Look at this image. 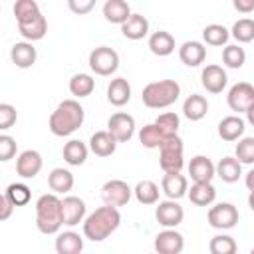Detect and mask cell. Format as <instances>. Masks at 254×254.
Wrapping results in <instances>:
<instances>
[{
	"instance_id": "cell-39",
	"label": "cell",
	"mask_w": 254,
	"mask_h": 254,
	"mask_svg": "<svg viewBox=\"0 0 254 254\" xmlns=\"http://www.w3.org/2000/svg\"><path fill=\"white\" fill-rule=\"evenodd\" d=\"M208 250L210 254H234L238 250L236 246V240L228 234H216L210 238L208 242Z\"/></svg>"
},
{
	"instance_id": "cell-51",
	"label": "cell",
	"mask_w": 254,
	"mask_h": 254,
	"mask_svg": "<svg viewBox=\"0 0 254 254\" xmlns=\"http://www.w3.org/2000/svg\"><path fill=\"white\" fill-rule=\"evenodd\" d=\"M248 206L254 210V190H250V194H248Z\"/></svg>"
},
{
	"instance_id": "cell-13",
	"label": "cell",
	"mask_w": 254,
	"mask_h": 254,
	"mask_svg": "<svg viewBox=\"0 0 254 254\" xmlns=\"http://www.w3.org/2000/svg\"><path fill=\"white\" fill-rule=\"evenodd\" d=\"M42 165H44L42 155L38 151H34V149H26L16 159V173L22 179H34L42 171Z\"/></svg>"
},
{
	"instance_id": "cell-7",
	"label": "cell",
	"mask_w": 254,
	"mask_h": 254,
	"mask_svg": "<svg viewBox=\"0 0 254 254\" xmlns=\"http://www.w3.org/2000/svg\"><path fill=\"white\" fill-rule=\"evenodd\" d=\"M238 208L232 202H218L214 206L208 208L206 212V220L212 228L216 230H230L236 226L238 222Z\"/></svg>"
},
{
	"instance_id": "cell-9",
	"label": "cell",
	"mask_w": 254,
	"mask_h": 254,
	"mask_svg": "<svg viewBox=\"0 0 254 254\" xmlns=\"http://www.w3.org/2000/svg\"><path fill=\"white\" fill-rule=\"evenodd\" d=\"M226 103L236 113H246V109L254 103V85L248 81H238L228 89Z\"/></svg>"
},
{
	"instance_id": "cell-27",
	"label": "cell",
	"mask_w": 254,
	"mask_h": 254,
	"mask_svg": "<svg viewBox=\"0 0 254 254\" xmlns=\"http://www.w3.org/2000/svg\"><path fill=\"white\" fill-rule=\"evenodd\" d=\"M183 113L189 121H200L206 113H208V101L204 95L198 93H190L185 101H183Z\"/></svg>"
},
{
	"instance_id": "cell-3",
	"label": "cell",
	"mask_w": 254,
	"mask_h": 254,
	"mask_svg": "<svg viewBox=\"0 0 254 254\" xmlns=\"http://www.w3.org/2000/svg\"><path fill=\"white\" fill-rule=\"evenodd\" d=\"M64 224L62 198L56 192H46L36 200V226L42 234H58Z\"/></svg>"
},
{
	"instance_id": "cell-34",
	"label": "cell",
	"mask_w": 254,
	"mask_h": 254,
	"mask_svg": "<svg viewBox=\"0 0 254 254\" xmlns=\"http://www.w3.org/2000/svg\"><path fill=\"white\" fill-rule=\"evenodd\" d=\"M159 187H157V183H153V181H149V179H145V181H139L137 185H135V189H133V194H135V198L141 202V204H157L159 202Z\"/></svg>"
},
{
	"instance_id": "cell-25",
	"label": "cell",
	"mask_w": 254,
	"mask_h": 254,
	"mask_svg": "<svg viewBox=\"0 0 254 254\" xmlns=\"http://www.w3.org/2000/svg\"><path fill=\"white\" fill-rule=\"evenodd\" d=\"M189 200L196 206H210L216 198V189L212 187V181L208 183H192L189 192H187Z\"/></svg>"
},
{
	"instance_id": "cell-29",
	"label": "cell",
	"mask_w": 254,
	"mask_h": 254,
	"mask_svg": "<svg viewBox=\"0 0 254 254\" xmlns=\"http://www.w3.org/2000/svg\"><path fill=\"white\" fill-rule=\"evenodd\" d=\"M149 50L159 56V58H165V56H171L175 52V38L165 32V30H159V32H153L149 36Z\"/></svg>"
},
{
	"instance_id": "cell-23",
	"label": "cell",
	"mask_w": 254,
	"mask_h": 254,
	"mask_svg": "<svg viewBox=\"0 0 254 254\" xmlns=\"http://www.w3.org/2000/svg\"><path fill=\"white\" fill-rule=\"evenodd\" d=\"M121 34L127 40H143L149 34V20L143 14H131L121 24Z\"/></svg>"
},
{
	"instance_id": "cell-21",
	"label": "cell",
	"mask_w": 254,
	"mask_h": 254,
	"mask_svg": "<svg viewBox=\"0 0 254 254\" xmlns=\"http://www.w3.org/2000/svg\"><path fill=\"white\" fill-rule=\"evenodd\" d=\"M18 32H20V36H22L24 40H28V42H38V40H42V38L46 36V32H48V20H46V16L40 12L36 18L28 20V22H20V24H18Z\"/></svg>"
},
{
	"instance_id": "cell-46",
	"label": "cell",
	"mask_w": 254,
	"mask_h": 254,
	"mask_svg": "<svg viewBox=\"0 0 254 254\" xmlns=\"http://www.w3.org/2000/svg\"><path fill=\"white\" fill-rule=\"evenodd\" d=\"M95 2L97 0H67V8L77 16H85L95 8Z\"/></svg>"
},
{
	"instance_id": "cell-16",
	"label": "cell",
	"mask_w": 254,
	"mask_h": 254,
	"mask_svg": "<svg viewBox=\"0 0 254 254\" xmlns=\"http://www.w3.org/2000/svg\"><path fill=\"white\" fill-rule=\"evenodd\" d=\"M62 218L65 226H75L85 220V202L79 196L62 198Z\"/></svg>"
},
{
	"instance_id": "cell-50",
	"label": "cell",
	"mask_w": 254,
	"mask_h": 254,
	"mask_svg": "<svg viewBox=\"0 0 254 254\" xmlns=\"http://www.w3.org/2000/svg\"><path fill=\"white\" fill-rule=\"evenodd\" d=\"M246 121H248V123L254 127V103H252V105L246 109Z\"/></svg>"
},
{
	"instance_id": "cell-2",
	"label": "cell",
	"mask_w": 254,
	"mask_h": 254,
	"mask_svg": "<svg viewBox=\"0 0 254 254\" xmlns=\"http://www.w3.org/2000/svg\"><path fill=\"white\" fill-rule=\"evenodd\" d=\"M121 224V214L117 206L103 204L95 208L83 220V236L91 242H103L109 234H113Z\"/></svg>"
},
{
	"instance_id": "cell-20",
	"label": "cell",
	"mask_w": 254,
	"mask_h": 254,
	"mask_svg": "<svg viewBox=\"0 0 254 254\" xmlns=\"http://www.w3.org/2000/svg\"><path fill=\"white\" fill-rule=\"evenodd\" d=\"M117 149V139L105 129V131H95L89 137V151L97 157H111Z\"/></svg>"
},
{
	"instance_id": "cell-22",
	"label": "cell",
	"mask_w": 254,
	"mask_h": 254,
	"mask_svg": "<svg viewBox=\"0 0 254 254\" xmlns=\"http://www.w3.org/2000/svg\"><path fill=\"white\" fill-rule=\"evenodd\" d=\"M246 121L240 115H228L218 123V137L222 141H238L244 135Z\"/></svg>"
},
{
	"instance_id": "cell-32",
	"label": "cell",
	"mask_w": 254,
	"mask_h": 254,
	"mask_svg": "<svg viewBox=\"0 0 254 254\" xmlns=\"http://www.w3.org/2000/svg\"><path fill=\"white\" fill-rule=\"evenodd\" d=\"M103 16L107 22L121 26L131 16V8H129L127 0H107L103 4Z\"/></svg>"
},
{
	"instance_id": "cell-14",
	"label": "cell",
	"mask_w": 254,
	"mask_h": 254,
	"mask_svg": "<svg viewBox=\"0 0 254 254\" xmlns=\"http://www.w3.org/2000/svg\"><path fill=\"white\" fill-rule=\"evenodd\" d=\"M185 248V238L175 228H165L155 236V250L159 254H181Z\"/></svg>"
},
{
	"instance_id": "cell-37",
	"label": "cell",
	"mask_w": 254,
	"mask_h": 254,
	"mask_svg": "<svg viewBox=\"0 0 254 254\" xmlns=\"http://www.w3.org/2000/svg\"><path fill=\"white\" fill-rule=\"evenodd\" d=\"M230 36L238 42V44H248L254 40V20L252 18H240L232 24Z\"/></svg>"
},
{
	"instance_id": "cell-6",
	"label": "cell",
	"mask_w": 254,
	"mask_h": 254,
	"mask_svg": "<svg viewBox=\"0 0 254 254\" xmlns=\"http://www.w3.org/2000/svg\"><path fill=\"white\" fill-rule=\"evenodd\" d=\"M87 64H89L93 73L105 77V75H111V73L117 71V67H119V54L113 48H109V46H97L95 50H91Z\"/></svg>"
},
{
	"instance_id": "cell-41",
	"label": "cell",
	"mask_w": 254,
	"mask_h": 254,
	"mask_svg": "<svg viewBox=\"0 0 254 254\" xmlns=\"http://www.w3.org/2000/svg\"><path fill=\"white\" fill-rule=\"evenodd\" d=\"M4 194L14 202V206H24V204H28V202H30V196H32L30 187L24 185V183H12V185H8L6 190H4Z\"/></svg>"
},
{
	"instance_id": "cell-26",
	"label": "cell",
	"mask_w": 254,
	"mask_h": 254,
	"mask_svg": "<svg viewBox=\"0 0 254 254\" xmlns=\"http://www.w3.org/2000/svg\"><path fill=\"white\" fill-rule=\"evenodd\" d=\"M48 187L52 192L56 194H64V192H69L73 189V175L64 169V167H56L50 171L48 175Z\"/></svg>"
},
{
	"instance_id": "cell-42",
	"label": "cell",
	"mask_w": 254,
	"mask_h": 254,
	"mask_svg": "<svg viewBox=\"0 0 254 254\" xmlns=\"http://www.w3.org/2000/svg\"><path fill=\"white\" fill-rule=\"evenodd\" d=\"M234 157L242 165H254V137H240L236 143Z\"/></svg>"
},
{
	"instance_id": "cell-19",
	"label": "cell",
	"mask_w": 254,
	"mask_h": 254,
	"mask_svg": "<svg viewBox=\"0 0 254 254\" xmlns=\"http://www.w3.org/2000/svg\"><path fill=\"white\" fill-rule=\"evenodd\" d=\"M36 58H38V52L32 46V42H16L10 50V60L20 69L32 67L36 64Z\"/></svg>"
},
{
	"instance_id": "cell-52",
	"label": "cell",
	"mask_w": 254,
	"mask_h": 254,
	"mask_svg": "<svg viewBox=\"0 0 254 254\" xmlns=\"http://www.w3.org/2000/svg\"><path fill=\"white\" fill-rule=\"evenodd\" d=\"M250 252H252V254H254V246H252V250H250Z\"/></svg>"
},
{
	"instance_id": "cell-33",
	"label": "cell",
	"mask_w": 254,
	"mask_h": 254,
	"mask_svg": "<svg viewBox=\"0 0 254 254\" xmlns=\"http://www.w3.org/2000/svg\"><path fill=\"white\" fill-rule=\"evenodd\" d=\"M93 89H95V79L89 73H75L69 79V93L73 97H77V99L91 95Z\"/></svg>"
},
{
	"instance_id": "cell-12",
	"label": "cell",
	"mask_w": 254,
	"mask_h": 254,
	"mask_svg": "<svg viewBox=\"0 0 254 254\" xmlns=\"http://www.w3.org/2000/svg\"><path fill=\"white\" fill-rule=\"evenodd\" d=\"M200 83L208 93H222V89L228 83V75L220 65L208 64L200 71Z\"/></svg>"
},
{
	"instance_id": "cell-45",
	"label": "cell",
	"mask_w": 254,
	"mask_h": 254,
	"mask_svg": "<svg viewBox=\"0 0 254 254\" xmlns=\"http://www.w3.org/2000/svg\"><path fill=\"white\" fill-rule=\"evenodd\" d=\"M18 119V113H16V107L10 105V103H0V129L6 131L10 129Z\"/></svg>"
},
{
	"instance_id": "cell-43",
	"label": "cell",
	"mask_w": 254,
	"mask_h": 254,
	"mask_svg": "<svg viewBox=\"0 0 254 254\" xmlns=\"http://www.w3.org/2000/svg\"><path fill=\"white\" fill-rule=\"evenodd\" d=\"M155 125H157L167 137H171V135H177V131H179V127H181V119H179L177 113L167 111V113H161V115L155 119Z\"/></svg>"
},
{
	"instance_id": "cell-10",
	"label": "cell",
	"mask_w": 254,
	"mask_h": 254,
	"mask_svg": "<svg viewBox=\"0 0 254 254\" xmlns=\"http://www.w3.org/2000/svg\"><path fill=\"white\" fill-rule=\"evenodd\" d=\"M107 131L117 139V143H127L135 133V119L125 111H117L107 119Z\"/></svg>"
},
{
	"instance_id": "cell-11",
	"label": "cell",
	"mask_w": 254,
	"mask_h": 254,
	"mask_svg": "<svg viewBox=\"0 0 254 254\" xmlns=\"http://www.w3.org/2000/svg\"><path fill=\"white\" fill-rule=\"evenodd\" d=\"M155 218L161 226L165 228H175L183 222L185 218V210L183 206L175 200V198H167V200H161L155 208Z\"/></svg>"
},
{
	"instance_id": "cell-28",
	"label": "cell",
	"mask_w": 254,
	"mask_h": 254,
	"mask_svg": "<svg viewBox=\"0 0 254 254\" xmlns=\"http://www.w3.org/2000/svg\"><path fill=\"white\" fill-rule=\"evenodd\" d=\"M62 155H64V161H65L67 165L79 167V165H83V163L87 161L89 149H87V145H85L83 141H79V139H69V141L64 145Z\"/></svg>"
},
{
	"instance_id": "cell-47",
	"label": "cell",
	"mask_w": 254,
	"mask_h": 254,
	"mask_svg": "<svg viewBox=\"0 0 254 254\" xmlns=\"http://www.w3.org/2000/svg\"><path fill=\"white\" fill-rule=\"evenodd\" d=\"M0 204H2V208H0V220H8V218H10V214H12V210H14L16 206H14V202H12L6 194H2Z\"/></svg>"
},
{
	"instance_id": "cell-24",
	"label": "cell",
	"mask_w": 254,
	"mask_h": 254,
	"mask_svg": "<svg viewBox=\"0 0 254 254\" xmlns=\"http://www.w3.org/2000/svg\"><path fill=\"white\" fill-rule=\"evenodd\" d=\"M131 99V85L125 77H115L107 85V101L115 107H123Z\"/></svg>"
},
{
	"instance_id": "cell-17",
	"label": "cell",
	"mask_w": 254,
	"mask_h": 254,
	"mask_svg": "<svg viewBox=\"0 0 254 254\" xmlns=\"http://www.w3.org/2000/svg\"><path fill=\"white\" fill-rule=\"evenodd\" d=\"M161 190L169 196V198H183L189 192V181L185 175H181V171L177 173H165L163 181H161Z\"/></svg>"
},
{
	"instance_id": "cell-4",
	"label": "cell",
	"mask_w": 254,
	"mask_h": 254,
	"mask_svg": "<svg viewBox=\"0 0 254 254\" xmlns=\"http://www.w3.org/2000/svg\"><path fill=\"white\" fill-rule=\"evenodd\" d=\"M179 95H181V85L175 79H159L143 87L141 99L143 105H147L149 109H165L173 105L179 99Z\"/></svg>"
},
{
	"instance_id": "cell-1",
	"label": "cell",
	"mask_w": 254,
	"mask_h": 254,
	"mask_svg": "<svg viewBox=\"0 0 254 254\" xmlns=\"http://www.w3.org/2000/svg\"><path fill=\"white\" fill-rule=\"evenodd\" d=\"M83 119H85V111L81 103L77 99H64L52 111L48 127L56 137H67L83 125Z\"/></svg>"
},
{
	"instance_id": "cell-8",
	"label": "cell",
	"mask_w": 254,
	"mask_h": 254,
	"mask_svg": "<svg viewBox=\"0 0 254 254\" xmlns=\"http://www.w3.org/2000/svg\"><path fill=\"white\" fill-rule=\"evenodd\" d=\"M133 189L121 181V179H111L101 187V200L103 204H111V206H125L131 200Z\"/></svg>"
},
{
	"instance_id": "cell-38",
	"label": "cell",
	"mask_w": 254,
	"mask_h": 254,
	"mask_svg": "<svg viewBox=\"0 0 254 254\" xmlns=\"http://www.w3.org/2000/svg\"><path fill=\"white\" fill-rule=\"evenodd\" d=\"M246 62V52L244 48H240L238 44H230V46H224L222 50V64L230 69H240Z\"/></svg>"
},
{
	"instance_id": "cell-48",
	"label": "cell",
	"mask_w": 254,
	"mask_h": 254,
	"mask_svg": "<svg viewBox=\"0 0 254 254\" xmlns=\"http://www.w3.org/2000/svg\"><path fill=\"white\" fill-rule=\"evenodd\" d=\"M232 6L240 14H250L254 12V0H232Z\"/></svg>"
},
{
	"instance_id": "cell-31",
	"label": "cell",
	"mask_w": 254,
	"mask_h": 254,
	"mask_svg": "<svg viewBox=\"0 0 254 254\" xmlns=\"http://www.w3.org/2000/svg\"><path fill=\"white\" fill-rule=\"evenodd\" d=\"M216 177L224 183H236L242 177V163L236 157H224L216 165Z\"/></svg>"
},
{
	"instance_id": "cell-18",
	"label": "cell",
	"mask_w": 254,
	"mask_h": 254,
	"mask_svg": "<svg viewBox=\"0 0 254 254\" xmlns=\"http://www.w3.org/2000/svg\"><path fill=\"white\" fill-rule=\"evenodd\" d=\"M179 60L189 67H198L206 60V48L202 42L189 40L179 48Z\"/></svg>"
},
{
	"instance_id": "cell-49",
	"label": "cell",
	"mask_w": 254,
	"mask_h": 254,
	"mask_svg": "<svg viewBox=\"0 0 254 254\" xmlns=\"http://www.w3.org/2000/svg\"><path fill=\"white\" fill-rule=\"evenodd\" d=\"M244 185H246L248 190H254V169H250V171L246 173V177H244Z\"/></svg>"
},
{
	"instance_id": "cell-35",
	"label": "cell",
	"mask_w": 254,
	"mask_h": 254,
	"mask_svg": "<svg viewBox=\"0 0 254 254\" xmlns=\"http://www.w3.org/2000/svg\"><path fill=\"white\" fill-rule=\"evenodd\" d=\"M165 139H167V135L155 125V121L145 125V127H141V131H139V141L147 149H159Z\"/></svg>"
},
{
	"instance_id": "cell-36",
	"label": "cell",
	"mask_w": 254,
	"mask_h": 254,
	"mask_svg": "<svg viewBox=\"0 0 254 254\" xmlns=\"http://www.w3.org/2000/svg\"><path fill=\"white\" fill-rule=\"evenodd\" d=\"M230 38V30H226L222 24H208L202 30V40L208 46H224Z\"/></svg>"
},
{
	"instance_id": "cell-5",
	"label": "cell",
	"mask_w": 254,
	"mask_h": 254,
	"mask_svg": "<svg viewBox=\"0 0 254 254\" xmlns=\"http://www.w3.org/2000/svg\"><path fill=\"white\" fill-rule=\"evenodd\" d=\"M183 139L179 135H171L159 147V167L163 173H177L183 169Z\"/></svg>"
},
{
	"instance_id": "cell-30",
	"label": "cell",
	"mask_w": 254,
	"mask_h": 254,
	"mask_svg": "<svg viewBox=\"0 0 254 254\" xmlns=\"http://www.w3.org/2000/svg\"><path fill=\"white\" fill-rule=\"evenodd\" d=\"M83 250V238L73 232V230H65L60 232L56 238V252L58 254H79Z\"/></svg>"
},
{
	"instance_id": "cell-40",
	"label": "cell",
	"mask_w": 254,
	"mask_h": 254,
	"mask_svg": "<svg viewBox=\"0 0 254 254\" xmlns=\"http://www.w3.org/2000/svg\"><path fill=\"white\" fill-rule=\"evenodd\" d=\"M40 14V6L36 0H16L14 2V16L16 22H28Z\"/></svg>"
},
{
	"instance_id": "cell-44",
	"label": "cell",
	"mask_w": 254,
	"mask_h": 254,
	"mask_svg": "<svg viewBox=\"0 0 254 254\" xmlns=\"http://www.w3.org/2000/svg\"><path fill=\"white\" fill-rule=\"evenodd\" d=\"M16 149H18L16 139L10 137V135H6V133H2V135H0V161H2V163L10 161V159L16 155Z\"/></svg>"
},
{
	"instance_id": "cell-15",
	"label": "cell",
	"mask_w": 254,
	"mask_h": 254,
	"mask_svg": "<svg viewBox=\"0 0 254 254\" xmlns=\"http://www.w3.org/2000/svg\"><path fill=\"white\" fill-rule=\"evenodd\" d=\"M189 175L192 183H208L216 177V165L206 155H194L189 163Z\"/></svg>"
}]
</instances>
